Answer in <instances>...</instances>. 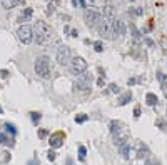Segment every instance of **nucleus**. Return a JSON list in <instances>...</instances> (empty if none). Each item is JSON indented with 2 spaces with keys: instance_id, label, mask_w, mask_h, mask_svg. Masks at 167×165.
Wrapping results in <instances>:
<instances>
[{
  "instance_id": "393cba45",
  "label": "nucleus",
  "mask_w": 167,
  "mask_h": 165,
  "mask_svg": "<svg viewBox=\"0 0 167 165\" xmlns=\"http://www.w3.org/2000/svg\"><path fill=\"white\" fill-rule=\"evenodd\" d=\"M146 165H162L161 160L156 159V157H149V159H146Z\"/></svg>"
},
{
  "instance_id": "20e7f679",
  "label": "nucleus",
  "mask_w": 167,
  "mask_h": 165,
  "mask_svg": "<svg viewBox=\"0 0 167 165\" xmlns=\"http://www.w3.org/2000/svg\"><path fill=\"white\" fill-rule=\"evenodd\" d=\"M102 18H104V15H102V14H99L97 10H94V9L84 12V20H85L87 27H90V28H97V27L100 25Z\"/></svg>"
},
{
  "instance_id": "72a5a7b5",
  "label": "nucleus",
  "mask_w": 167,
  "mask_h": 165,
  "mask_svg": "<svg viewBox=\"0 0 167 165\" xmlns=\"http://www.w3.org/2000/svg\"><path fill=\"white\" fill-rule=\"evenodd\" d=\"M55 157H57V154H55L54 150H49V154H47V159L50 160V162H54V160H55Z\"/></svg>"
},
{
  "instance_id": "6e6552de",
  "label": "nucleus",
  "mask_w": 167,
  "mask_h": 165,
  "mask_svg": "<svg viewBox=\"0 0 167 165\" xmlns=\"http://www.w3.org/2000/svg\"><path fill=\"white\" fill-rule=\"evenodd\" d=\"M69 68H70V72H72L74 75H80L82 72L87 70V62H85V58H82V57H72L70 62H69Z\"/></svg>"
},
{
  "instance_id": "4468645a",
  "label": "nucleus",
  "mask_w": 167,
  "mask_h": 165,
  "mask_svg": "<svg viewBox=\"0 0 167 165\" xmlns=\"http://www.w3.org/2000/svg\"><path fill=\"white\" fill-rule=\"evenodd\" d=\"M105 5V0H85V9H102Z\"/></svg>"
},
{
  "instance_id": "a211bd4d",
  "label": "nucleus",
  "mask_w": 167,
  "mask_h": 165,
  "mask_svg": "<svg viewBox=\"0 0 167 165\" xmlns=\"http://www.w3.org/2000/svg\"><path fill=\"white\" fill-rule=\"evenodd\" d=\"M17 4H19V0H2V5H4V9H7V10L14 9Z\"/></svg>"
},
{
  "instance_id": "4be33fe9",
  "label": "nucleus",
  "mask_w": 167,
  "mask_h": 165,
  "mask_svg": "<svg viewBox=\"0 0 167 165\" xmlns=\"http://www.w3.org/2000/svg\"><path fill=\"white\" fill-rule=\"evenodd\" d=\"M59 5V0H54V4H49L47 5V9H45V14L47 15H52L54 12H55V7Z\"/></svg>"
},
{
  "instance_id": "c756f323",
  "label": "nucleus",
  "mask_w": 167,
  "mask_h": 165,
  "mask_svg": "<svg viewBox=\"0 0 167 165\" xmlns=\"http://www.w3.org/2000/svg\"><path fill=\"white\" fill-rule=\"evenodd\" d=\"M157 78L161 80V83H162V88L166 90V77H164V73H162V72H157Z\"/></svg>"
},
{
  "instance_id": "37998d69",
  "label": "nucleus",
  "mask_w": 167,
  "mask_h": 165,
  "mask_svg": "<svg viewBox=\"0 0 167 165\" xmlns=\"http://www.w3.org/2000/svg\"><path fill=\"white\" fill-rule=\"evenodd\" d=\"M0 73H2V77H7V75H9V72H7V70H2Z\"/></svg>"
},
{
  "instance_id": "f704fd0d",
  "label": "nucleus",
  "mask_w": 167,
  "mask_h": 165,
  "mask_svg": "<svg viewBox=\"0 0 167 165\" xmlns=\"http://www.w3.org/2000/svg\"><path fill=\"white\" fill-rule=\"evenodd\" d=\"M134 117H136V119H139V117H141V107H136V108H134Z\"/></svg>"
},
{
  "instance_id": "ea45409f",
  "label": "nucleus",
  "mask_w": 167,
  "mask_h": 165,
  "mask_svg": "<svg viewBox=\"0 0 167 165\" xmlns=\"http://www.w3.org/2000/svg\"><path fill=\"white\" fill-rule=\"evenodd\" d=\"M79 5H80V7H84V9H85V0H79Z\"/></svg>"
},
{
  "instance_id": "c03bdc74",
  "label": "nucleus",
  "mask_w": 167,
  "mask_h": 165,
  "mask_svg": "<svg viewBox=\"0 0 167 165\" xmlns=\"http://www.w3.org/2000/svg\"><path fill=\"white\" fill-rule=\"evenodd\" d=\"M0 114H4V108H2V107H0Z\"/></svg>"
},
{
  "instance_id": "4c0bfd02",
  "label": "nucleus",
  "mask_w": 167,
  "mask_h": 165,
  "mask_svg": "<svg viewBox=\"0 0 167 165\" xmlns=\"http://www.w3.org/2000/svg\"><path fill=\"white\" fill-rule=\"evenodd\" d=\"M79 35V32L75 30V28H74V30H70V37H77Z\"/></svg>"
},
{
  "instance_id": "f03ea898",
  "label": "nucleus",
  "mask_w": 167,
  "mask_h": 165,
  "mask_svg": "<svg viewBox=\"0 0 167 165\" xmlns=\"http://www.w3.org/2000/svg\"><path fill=\"white\" fill-rule=\"evenodd\" d=\"M109 129H110V134L114 135V140H115L117 149L127 142V139H129V132L125 130V127H124L122 122H119V120H112V122L109 124Z\"/></svg>"
},
{
  "instance_id": "9d476101",
  "label": "nucleus",
  "mask_w": 167,
  "mask_h": 165,
  "mask_svg": "<svg viewBox=\"0 0 167 165\" xmlns=\"http://www.w3.org/2000/svg\"><path fill=\"white\" fill-rule=\"evenodd\" d=\"M64 140H65V135L62 132H55V134H52L49 137V144H50L52 149H60L64 145Z\"/></svg>"
},
{
  "instance_id": "423d86ee",
  "label": "nucleus",
  "mask_w": 167,
  "mask_h": 165,
  "mask_svg": "<svg viewBox=\"0 0 167 165\" xmlns=\"http://www.w3.org/2000/svg\"><path fill=\"white\" fill-rule=\"evenodd\" d=\"M99 28V33L104 38H110V40H114L115 38V33H114V27H112V18H107L104 17L102 22H100V25L97 27Z\"/></svg>"
},
{
  "instance_id": "bb28decb",
  "label": "nucleus",
  "mask_w": 167,
  "mask_h": 165,
  "mask_svg": "<svg viewBox=\"0 0 167 165\" xmlns=\"http://www.w3.org/2000/svg\"><path fill=\"white\" fill-rule=\"evenodd\" d=\"M9 160H10V154L9 152H0V162L2 164H7Z\"/></svg>"
},
{
  "instance_id": "ddd939ff",
  "label": "nucleus",
  "mask_w": 167,
  "mask_h": 165,
  "mask_svg": "<svg viewBox=\"0 0 167 165\" xmlns=\"http://www.w3.org/2000/svg\"><path fill=\"white\" fill-rule=\"evenodd\" d=\"M119 152H120V155H122L125 160H129V159H131V154H132L131 144H127V142H125L124 145H120V147H119Z\"/></svg>"
},
{
  "instance_id": "cd10ccee",
  "label": "nucleus",
  "mask_w": 167,
  "mask_h": 165,
  "mask_svg": "<svg viewBox=\"0 0 167 165\" xmlns=\"http://www.w3.org/2000/svg\"><path fill=\"white\" fill-rule=\"evenodd\" d=\"M87 120H89V115H85V114H80V115L75 117V122H77V124H84V122H87Z\"/></svg>"
},
{
  "instance_id": "f3484780",
  "label": "nucleus",
  "mask_w": 167,
  "mask_h": 165,
  "mask_svg": "<svg viewBox=\"0 0 167 165\" xmlns=\"http://www.w3.org/2000/svg\"><path fill=\"white\" fill-rule=\"evenodd\" d=\"M32 14H34V10H32L30 7L24 9V12H22L20 17H19V22H29L32 18Z\"/></svg>"
},
{
  "instance_id": "79ce46f5",
  "label": "nucleus",
  "mask_w": 167,
  "mask_h": 165,
  "mask_svg": "<svg viewBox=\"0 0 167 165\" xmlns=\"http://www.w3.org/2000/svg\"><path fill=\"white\" fill-rule=\"evenodd\" d=\"M97 83H99L100 87H102V85H104V77H100V78H99V82H97Z\"/></svg>"
},
{
  "instance_id": "a878e982",
  "label": "nucleus",
  "mask_w": 167,
  "mask_h": 165,
  "mask_svg": "<svg viewBox=\"0 0 167 165\" xmlns=\"http://www.w3.org/2000/svg\"><path fill=\"white\" fill-rule=\"evenodd\" d=\"M4 129H5L7 132H9V134H12V135H15V134H17V129H15V125L9 124V122H7L5 125H4Z\"/></svg>"
},
{
  "instance_id": "2eb2a0df",
  "label": "nucleus",
  "mask_w": 167,
  "mask_h": 165,
  "mask_svg": "<svg viewBox=\"0 0 167 165\" xmlns=\"http://www.w3.org/2000/svg\"><path fill=\"white\" fill-rule=\"evenodd\" d=\"M131 100H132V92H125L124 95H120V97H119L117 105H119V107H124V105H127Z\"/></svg>"
},
{
  "instance_id": "aec40b11",
  "label": "nucleus",
  "mask_w": 167,
  "mask_h": 165,
  "mask_svg": "<svg viewBox=\"0 0 167 165\" xmlns=\"http://www.w3.org/2000/svg\"><path fill=\"white\" fill-rule=\"evenodd\" d=\"M129 15H132V17H142V15H144V9H141V7H134V9L129 10Z\"/></svg>"
},
{
  "instance_id": "473e14b6",
  "label": "nucleus",
  "mask_w": 167,
  "mask_h": 165,
  "mask_svg": "<svg viewBox=\"0 0 167 165\" xmlns=\"http://www.w3.org/2000/svg\"><path fill=\"white\" fill-rule=\"evenodd\" d=\"M49 134H50V132H49L47 129H40V130H39V137H40V139H45Z\"/></svg>"
},
{
  "instance_id": "1a4fd4ad",
  "label": "nucleus",
  "mask_w": 167,
  "mask_h": 165,
  "mask_svg": "<svg viewBox=\"0 0 167 165\" xmlns=\"http://www.w3.org/2000/svg\"><path fill=\"white\" fill-rule=\"evenodd\" d=\"M55 58L60 65H69L70 58H72V53H70V48L67 45H60L57 48V53H55Z\"/></svg>"
},
{
  "instance_id": "7c9ffc66",
  "label": "nucleus",
  "mask_w": 167,
  "mask_h": 165,
  "mask_svg": "<svg viewBox=\"0 0 167 165\" xmlns=\"http://www.w3.org/2000/svg\"><path fill=\"white\" fill-rule=\"evenodd\" d=\"M94 48H95V52H102V50H104V45H102V42H100V40L94 42Z\"/></svg>"
},
{
  "instance_id": "f8f14e48",
  "label": "nucleus",
  "mask_w": 167,
  "mask_h": 165,
  "mask_svg": "<svg viewBox=\"0 0 167 165\" xmlns=\"http://www.w3.org/2000/svg\"><path fill=\"white\" fill-rule=\"evenodd\" d=\"M151 157V150H149V147L144 144L139 145V149H137V159H141V160H146Z\"/></svg>"
},
{
  "instance_id": "39448f33",
  "label": "nucleus",
  "mask_w": 167,
  "mask_h": 165,
  "mask_svg": "<svg viewBox=\"0 0 167 165\" xmlns=\"http://www.w3.org/2000/svg\"><path fill=\"white\" fill-rule=\"evenodd\" d=\"M74 88L79 90V92H89L90 88H92V75L82 72L80 75H79L77 82L74 83Z\"/></svg>"
},
{
  "instance_id": "b1692460",
  "label": "nucleus",
  "mask_w": 167,
  "mask_h": 165,
  "mask_svg": "<svg viewBox=\"0 0 167 165\" xmlns=\"http://www.w3.org/2000/svg\"><path fill=\"white\" fill-rule=\"evenodd\" d=\"M156 127L166 132V130H167V122H166L164 119H157V120H156Z\"/></svg>"
},
{
  "instance_id": "f257e3e1",
  "label": "nucleus",
  "mask_w": 167,
  "mask_h": 165,
  "mask_svg": "<svg viewBox=\"0 0 167 165\" xmlns=\"http://www.w3.org/2000/svg\"><path fill=\"white\" fill-rule=\"evenodd\" d=\"M52 28H50V25H47L45 22L42 20H37L35 25H34V40L40 45V43H45L47 40H50L52 38Z\"/></svg>"
},
{
  "instance_id": "a19ab883",
  "label": "nucleus",
  "mask_w": 167,
  "mask_h": 165,
  "mask_svg": "<svg viewBox=\"0 0 167 165\" xmlns=\"http://www.w3.org/2000/svg\"><path fill=\"white\" fill-rule=\"evenodd\" d=\"M65 165H74V160H72V159H67V162H65Z\"/></svg>"
},
{
  "instance_id": "9b49d317",
  "label": "nucleus",
  "mask_w": 167,
  "mask_h": 165,
  "mask_svg": "<svg viewBox=\"0 0 167 165\" xmlns=\"http://www.w3.org/2000/svg\"><path fill=\"white\" fill-rule=\"evenodd\" d=\"M112 27H114V33H115V37L125 35V23L120 20V18L114 17V18H112Z\"/></svg>"
},
{
  "instance_id": "c9c22d12",
  "label": "nucleus",
  "mask_w": 167,
  "mask_h": 165,
  "mask_svg": "<svg viewBox=\"0 0 167 165\" xmlns=\"http://www.w3.org/2000/svg\"><path fill=\"white\" fill-rule=\"evenodd\" d=\"M27 165H39V160H37V159H34V160H30V162H29Z\"/></svg>"
},
{
  "instance_id": "0eeeda50",
  "label": "nucleus",
  "mask_w": 167,
  "mask_h": 165,
  "mask_svg": "<svg viewBox=\"0 0 167 165\" xmlns=\"http://www.w3.org/2000/svg\"><path fill=\"white\" fill-rule=\"evenodd\" d=\"M17 35H19V40H20L24 45H29V43H32V42H34V28H32L30 25L24 23V25L19 27Z\"/></svg>"
},
{
  "instance_id": "dca6fc26",
  "label": "nucleus",
  "mask_w": 167,
  "mask_h": 165,
  "mask_svg": "<svg viewBox=\"0 0 167 165\" xmlns=\"http://www.w3.org/2000/svg\"><path fill=\"white\" fill-rule=\"evenodd\" d=\"M146 103L149 105V107H156L157 103H159V98H157V95H156V93L149 92V93L146 95Z\"/></svg>"
},
{
  "instance_id": "e433bc0d",
  "label": "nucleus",
  "mask_w": 167,
  "mask_h": 165,
  "mask_svg": "<svg viewBox=\"0 0 167 165\" xmlns=\"http://www.w3.org/2000/svg\"><path fill=\"white\" fill-rule=\"evenodd\" d=\"M129 85H134V83H137V78H129Z\"/></svg>"
},
{
  "instance_id": "a18cd8bd",
  "label": "nucleus",
  "mask_w": 167,
  "mask_h": 165,
  "mask_svg": "<svg viewBox=\"0 0 167 165\" xmlns=\"http://www.w3.org/2000/svg\"><path fill=\"white\" fill-rule=\"evenodd\" d=\"M129 2H131V4H132V2H136V0H129Z\"/></svg>"
},
{
  "instance_id": "2f4dec72",
  "label": "nucleus",
  "mask_w": 167,
  "mask_h": 165,
  "mask_svg": "<svg viewBox=\"0 0 167 165\" xmlns=\"http://www.w3.org/2000/svg\"><path fill=\"white\" fill-rule=\"evenodd\" d=\"M109 88H110V92H112V93H119L120 92V88H119V85H117V83H110Z\"/></svg>"
},
{
  "instance_id": "c85d7f7f",
  "label": "nucleus",
  "mask_w": 167,
  "mask_h": 165,
  "mask_svg": "<svg viewBox=\"0 0 167 165\" xmlns=\"http://www.w3.org/2000/svg\"><path fill=\"white\" fill-rule=\"evenodd\" d=\"M30 119H32V122H34V124H39V122H40V119H42V115L39 114V112H32V114H30Z\"/></svg>"
},
{
  "instance_id": "5701e85b",
  "label": "nucleus",
  "mask_w": 167,
  "mask_h": 165,
  "mask_svg": "<svg viewBox=\"0 0 167 165\" xmlns=\"http://www.w3.org/2000/svg\"><path fill=\"white\" fill-rule=\"evenodd\" d=\"M85 155H87V149H85L84 145H80V147H79V160H80V162H85Z\"/></svg>"
},
{
  "instance_id": "7ed1b4c3",
  "label": "nucleus",
  "mask_w": 167,
  "mask_h": 165,
  "mask_svg": "<svg viewBox=\"0 0 167 165\" xmlns=\"http://www.w3.org/2000/svg\"><path fill=\"white\" fill-rule=\"evenodd\" d=\"M35 73L40 78H44V80H49V78H50V73H52L50 58L45 57V55L37 57V60H35Z\"/></svg>"
},
{
  "instance_id": "58836bf2",
  "label": "nucleus",
  "mask_w": 167,
  "mask_h": 165,
  "mask_svg": "<svg viewBox=\"0 0 167 165\" xmlns=\"http://www.w3.org/2000/svg\"><path fill=\"white\" fill-rule=\"evenodd\" d=\"M144 42H146L147 45H151V47H152V45H154V42H152V40H151V38H146V40H144Z\"/></svg>"
},
{
  "instance_id": "412c9836",
  "label": "nucleus",
  "mask_w": 167,
  "mask_h": 165,
  "mask_svg": "<svg viewBox=\"0 0 167 165\" xmlns=\"http://www.w3.org/2000/svg\"><path fill=\"white\" fill-rule=\"evenodd\" d=\"M0 144H4V145H14V142H12L10 137H7L4 132H0Z\"/></svg>"
},
{
  "instance_id": "6ab92c4d",
  "label": "nucleus",
  "mask_w": 167,
  "mask_h": 165,
  "mask_svg": "<svg viewBox=\"0 0 167 165\" xmlns=\"http://www.w3.org/2000/svg\"><path fill=\"white\" fill-rule=\"evenodd\" d=\"M131 32H132V38H134V40H139V38H141V32L137 30V27H136V23H134V22H131Z\"/></svg>"
}]
</instances>
